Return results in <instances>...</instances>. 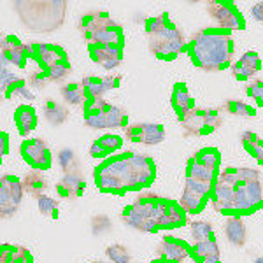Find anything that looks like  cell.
Wrapping results in <instances>:
<instances>
[{
	"instance_id": "6da1fadb",
	"label": "cell",
	"mask_w": 263,
	"mask_h": 263,
	"mask_svg": "<svg viewBox=\"0 0 263 263\" xmlns=\"http://www.w3.org/2000/svg\"><path fill=\"white\" fill-rule=\"evenodd\" d=\"M190 58L197 67L207 72L224 70L232 67L235 44L228 32L205 28L193 33L188 44Z\"/></svg>"
},
{
	"instance_id": "7a4b0ae2",
	"label": "cell",
	"mask_w": 263,
	"mask_h": 263,
	"mask_svg": "<svg viewBox=\"0 0 263 263\" xmlns=\"http://www.w3.org/2000/svg\"><path fill=\"white\" fill-rule=\"evenodd\" d=\"M99 167L116 176L121 181L125 192H139L155 181V162L146 155H137V153L114 155Z\"/></svg>"
},
{
	"instance_id": "3957f363",
	"label": "cell",
	"mask_w": 263,
	"mask_h": 263,
	"mask_svg": "<svg viewBox=\"0 0 263 263\" xmlns=\"http://www.w3.org/2000/svg\"><path fill=\"white\" fill-rule=\"evenodd\" d=\"M263 202V186L260 172L254 168H237V182L233 184L232 211L239 214L251 213Z\"/></svg>"
},
{
	"instance_id": "277c9868",
	"label": "cell",
	"mask_w": 263,
	"mask_h": 263,
	"mask_svg": "<svg viewBox=\"0 0 263 263\" xmlns=\"http://www.w3.org/2000/svg\"><path fill=\"white\" fill-rule=\"evenodd\" d=\"M84 123L86 126L95 130L104 128H123L128 126V114L125 109L111 105L109 102L93 100L86 104V111H84Z\"/></svg>"
},
{
	"instance_id": "5b68a950",
	"label": "cell",
	"mask_w": 263,
	"mask_h": 263,
	"mask_svg": "<svg viewBox=\"0 0 263 263\" xmlns=\"http://www.w3.org/2000/svg\"><path fill=\"white\" fill-rule=\"evenodd\" d=\"M184 46H186L184 35H182V32L174 23L168 25L158 35L149 37L151 53H155L160 60H172V58H176L177 53H181V49Z\"/></svg>"
},
{
	"instance_id": "8992f818",
	"label": "cell",
	"mask_w": 263,
	"mask_h": 263,
	"mask_svg": "<svg viewBox=\"0 0 263 263\" xmlns=\"http://www.w3.org/2000/svg\"><path fill=\"white\" fill-rule=\"evenodd\" d=\"M184 135H207L221 128L223 118L216 109H197L195 107L184 120H181Z\"/></svg>"
},
{
	"instance_id": "52a82bcc",
	"label": "cell",
	"mask_w": 263,
	"mask_h": 263,
	"mask_svg": "<svg viewBox=\"0 0 263 263\" xmlns=\"http://www.w3.org/2000/svg\"><path fill=\"white\" fill-rule=\"evenodd\" d=\"M23 181H20L16 176L6 174L0 181V213L2 218H11L16 214L21 200H23Z\"/></svg>"
},
{
	"instance_id": "ba28073f",
	"label": "cell",
	"mask_w": 263,
	"mask_h": 263,
	"mask_svg": "<svg viewBox=\"0 0 263 263\" xmlns=\"http://www.w3.org/2000/svg\"><path fill=\"white\" fill-rule=\"evenodd\" d=\"M21 156L33 171H48L51 167V151L42 139H27L20 147Z\"/></svg>"
},
{
	"instance_id": "9c48e42d",
	"label": "cell",
	"mask_w": 263,
	"mask_h": 263,
	"mask_svg": "<svg viewBox=\"0 0 263 263\" xmlns=\"http://www.w3.org/2000/svg\"><path fill=\"white\" fill-rule=\"evenodd\" d=\"M207 11H209L211 18L219 25V28H227V30H242L244 28L242 16L230 2H209Z\"/></svg>"
},
{
	"instance_id": "30bf717a",
	"label": "cell",
	"mask_w": 263,
	"mask_h": 263,
	"mask_svg": "<svg viewBox=\"0 0 263 263\" xmlns=\"http://www.w3.org/2000/svg\"><path fill=\"white\" fill-rule=\"evenodd\" d=\"M125 139L144 146H155L165 139V130L162 125L156 123H135L125 128Z\"/></svg>"
},
{
	"instance_id": "8fae6325",
	"label": "cell",
	"mask_w": 263,
	"mask_h": 263,
	"mask_svg": "<svg viewBox=\"0 0 263 263\" xmlns=\"http://www.w3.org/2000/svg\"><path fill=\"white\" fill-rule=\"evenodd\" d=\"M27 46V53L28 58H33L42 65V69H48L53 63L65 60L67 53L65 49L60 48L57 44H46V42H39V44H33V42H28Z\"/></svg>"
},
{
	"instance_id": "7c38bea8",
	"label": "cell",
	"mask_w": 263,
	"mask_h": 263,
	"mask_svg": "<svg viewBox=\"0 0 263 263\" xmlns=\"http://www.w3.org/2000/svg\"><path fill=\"white\" fill-rule=\"evenodd\" d=\"M28 62V53L27 46L23 42L18 41V37L7 35L2 39V67H6L7 63L20 69H25Z\"/></svg>"
},
{
	"instance_id": "4fadbf2b",
	"label": "cell",
	"mask_w": 263,
	"mask_h": 263,
	"mask_svg": "<svg viewBox=\"0 0 263 263\" xmlns=\"http://www.w3.org/2000/svg\"><path fill=\"white\" fill-rule=\"evenodd\" d=\"M190 246L181 239H174V237H163L160 242L156 254L167 263H182L186 258L192 254Z\"/></svg>"
},
{
	"instance_id": "5bb4252c",
	"label": "cell",
	"mask_w": 263,
	"mask_h": 263,
	"mask_svg": "<svg viewBox=\"0 0 263 263\" xmlns=\"http://www.w3.org/2000/svg\"><path fill=\"white\" fill-rule=\"evenodd\" d=\"M90 57L97 65L102 67V69L112 70V69H116L123 60V48H118V46L91 44Z\"/></svg>"
},
{
	"instance_id": "9a60e30c",
	"label": "cell",
	"mask_w": 263,
	"mask_h": 263,
	"mask_svg": "<svg viewBox=\"0 0 263 263\" xmlns=\"http://www.w3.org/2000/svg\"><path fill=\"white\" fill-rule=\"evenodd\" d=\"M112 25H116V21H114L107 12L90 11L79 20V30L83 32L84 39L90 41L93 33L100 32L102 28H105V27H112Z\"/></svg>"
},
{
	"instance_id": "2e32d148",
	"label": "cell",
	"mask_w": 263,
	"mask_h": 263,
	"mask_svg": "<svg viewBox=\"0 0 263 263\" xmlns=\"http://www.w3.org/2000/svg\"><path fill=\"white\" fill-rule=\"evenodd\" d=\"M84 174L74 172L65 174L60 181L57 182V192L62 198H78L84 192Z\"/></svg>"
},
{
	"instance_id": "e0dca14e",
	"label": "cell",
	"mask_w": 263,
	"mask_h": 263,
	"mask_svg": "<svg viewBox=\"0 0 263 263\" xmlns=\"http://www.w3.org/2000/svg\"><path fill=\"white\" fill-rule=\"evenodd\" d=\"M192 254L197 263H221V251L216 242V237L203 242H195Z\"/></svg>"
},
{
	"instance_id": "ac0fdd59",
	"label": "cell",
	"mask_w": 263,
	"mask_h": 263,
	"mask_svg": "<svg viewBox=\"0 0 263 263\" xmlns=\"http://www.w3.org/2000/svg\"><path fill=\"white\" fill-rule=\"evenodd\" d=\"M121 147H123V137L114 134H105L90 146V156H93V158H102V156H107L114 151H120Z\"/></svg>"
},
{
	"instance_id": "d6986e66",
	"label": "cell",
	"mask_w": 263,
	"mask_h": 263,
	"mask_svg": "<svg viewBox=\"0 0 263 263\" xmlns=\"http://www.w3.org/2000/svg\"><path fill=\"white\" fill-rule=\"evenodd\" d=\"M172 107H174V111H176L179 120H184V118L195 109V102H193L192 97H190V93H188V90H186L184 84L179 83V84L174 86Z\"/></svg>"
},
{
	"instance_id": "ffe728a7",
	"label": "cell",
	"mask_w": 263,
	"mask_h": 263,
	"mask_svg": "<svg viewBox=\"0 0 263 263\" xmlns=\"http://www.w3.org/2000/svg\"><path fill=\"white\" fill-rule=\"evenodd\" d=\"M224 237L232 246H240L246 244V239H248V228L242 221L240 216H230L224 223Z\"/></svg>"
},
{
	"instance_id": "44dd1931",
	"label": "cell",
	"mask_w": 263,
	"mask_h": 263,
	"mask_svg": "<svg viewBox=\"0 0 263 263\" xmlns=\"http://www.w3.org/2000/svg\"><path fill=\"white\" fill-rule=\"evenodd\" d=\"M14 121H16V126H18L21 137H28L30 132L37 126V114H35V111H33V107L23 104L16 109Z\"/></svg>"
},
{
	"instance_id": "7402d4cb",
	"label": "cell",
	"mask_w": 263,
	"mask_h": 263,
	"mask_svg": "<svg viewBox=\"0 0 263 263\" xmlns=\"http://www.w3.org/2000/svg\"><path fill=\"white\" fill-rule=\"evenodd\" d=\"M88 42H90V46L102 44V46H118V48H123V32L116 23L112 27H105L100 32L93 33L91 39Z\"/></svg>"
},
{
	"instance_id": "603a6c76",
	"label": "cell",
	"mask_w": 263,
	"mask_h": 263,
	"mask_svg": "<svg viewBox=\"0 0 263 263\" xmlns=\"http://www.w3.org/2000/svg\"><path fill=\"white\" fill-rule=\"evenodd\" d=\"M42 112H44L46 121L53 126H60L69 120V109L65 105L58 104L57 100H46L44 105H42Z\"/></svg>"
},
{
	"instance_id": "cb8c5ba5",
	"label": "cell",
	"mask_w": 263,
	"mask_h": 263,
	"mask_svg": "<svg viewBox=\"0 0 263 263\" xmlns=\"http://www.w3.org/2000/svg\"><path fill=\"white\" fill-rule=\"evenodd\" d=\"M205 200H207V197L203 193H198V192H195V190L184 188V192H182L181 198H179V205L186 214H197L202 211Z\"/></svg>"
},
{
	"instance_id": "d4e9b609",
	"label": "cell",
	"mask_w": 263,
	"mask_h": 263,
	"mask_svg": "<svg viewBox=\"0 0 263 263\" xmlns=\"http://www.w3.org/2000/svg\"><path fill=\"white\" fill-rule=\"evenodd\" d=\"M81 86H83L88 102L102 100L105 95V91H109L104 83V78H97V76H86V78H83Z\"/></svg>"
},
{
	"instance_id": "484cf974",
	"label": "cell",
	"mask_w": 263,
	"mask_h": 263,
	"mask_svg": "<svg viewBox=\"0 0 263 263\" xmlns=\"http://www.w3.org/2000/svg\"><path fill=\"white\" fill-rule=\"evenodd\" d=\"M23 188L27 193H30L32 197H39V195H46L48 192V179L42 176L41 171H32L25 176L23 179Z\"/></svg>"
},
{
	"instance_id": "4316f807",
	"label": "cell",
	"mask_w": 263,
	"mask_h": 263,
	"mask_svg": "<svg viewBox=\"0 0 263 263\" xmlns=\"http://www.w3.org/2000/svg\"><path fill=\"white\" fill-rule=\"evenodd\" d=\"M0 256H2V263H32L30 253L23 246L4 244L0 249Z\"/></svg>"
},
{
	"instance_id": "83f0119b",
	"label": "cell",
	"mask_w": 263,
	"mask_h": 263,
	"mask_svg": "<svg viewBox=\"0 0 263 263\" xmlns=\"http://www.w3.org/2000/svg\"><path fill=\"white\" fill-rule=\"evenodd\" d=\"M62 99L70 105H84L88 102L81 83H67L60 88Z\"/></svg>"
},
{
	"instance_id": "f1b7e54d",
	"label": "cell",
	"mask_w": 263,
	"mask_h": 263,
	"mask_svg": "<svg viewBox=\"0 0 263 263\" xmlns=\"http://www.w3.org/2000/svg\"><path fill=\"white\" fill-rule=\"evenodd\" d=\"M186 177H190V179H195V181H200V182H205V184H214L216 172L209 171L207 167H203V165L195 162L193 158H190L188 171H186Z\"/></svg>"
},
{
	"instance_id": "f546056e",
	"label": "cell",
	"mask_w": 263,
	"mask_h": 263,
	"mask_svg": "<svg viewBox=\"0 0 263 263\" xmlns=\"http://www.w3.org/2000/svg\"><path fill=\"white\" fill-rule=\"evenodd\" d=\"M44 70H46V74H48L49 81H53V83L65 81V79L72 74V67H70L69 58L53 63V65H49L48 69H44Z\"/></svg>"
},
{
	"instance_id": "4dcf8cb0",
	"label": "cell",
	"mask_w": 263,
	"mask_h": 263,
	"mask_svg": "<svg viewBox=\"0 0 263 263\" xmlns=\"http://www.w3.org/2000/svg\"><path fill=\"white\" fill-rule=\"evenodd\" d=\"M58 165H60L63 176L65 174H74V172H81L79 171V162L78 158H76V153L70 149V147H65V149H62L58 153Z\"/></svg>"
},
{
	"instance_id": "1f68e13d",
	"label": "cell",
	"mask_w": 263,
	"mask_h": 263,
	"mask_svg": "<svg viewBox=\"0 0 263 263\" xmlns=\"http://www.w3.org/2000/svg\"><path fill=\"white\" fill-rule=\"evenodd\" d=\"M190 232H192L193 244L214 239V228H213V224L207 221H192L190 223Z\"/></svg>"
},
{
	"instance_id": "d6a6232c",
	"label": "cell",
	"mask_w": 263,
	"mask_h": 263,
	"mask_svg": "<svg viewBox=\"0 0 263 263\" xmlns=\"http://www.w3.org/2000/svg\"><path fill=\"white\" fill-rule=\"evenodd\" d=\"M193 160L214 172L218 171V167H219V153L218 149H214V147H205V149L198 151L197 155L193 156Z\"/></svg>"
},
{
	"instance_id": "836d02e7",
	"label": "cell",
	"mask_w": 263,
	"mask_h": 263,
	"mask_svg": "<svg viewBox=\"0 0 263 263\" xmlns=\"http://www.w3.org/2000/svg\"><path fill=\"white\" fill-rule=\"evenodd\" d=\"M37 207H39V213L42 216H48V218H58V209H60V203L57 198L49 197V195H39L35 197Z\"/></svg>"
},
{
	"instance_id": "e575fe53",
	"label": "cell",
	"mask_w": 263,
	"mask_h": 263,
	"mask_svg": "<svg viewBox=\"0 0 263 263\" xmlns=\"http://www.w3.org/2000/svg\"><path fill=\"white\" fill-rule=\"evenodd\" d=\"M4 93H6L7 99H16V97H20V99H23V100H33V99H35V95H33V93L28 90L27 84H25V79H21V78L14 84H12V86L7 88Z\"/></svg>"
},
{
	"instance_id": "d590c367",
	"label": "cell",
	"mask_w": 263,
	"mask_h": 263,
	"mask_svg": "<svg viewBox=\"0 0 263 263\" xmlns=\"http://www.w3.org/2000/svg\"><path fill=\"white\" fill-rule=\"evenodd\" d=\"M105 256H107L112 263H130L132 261L130 251L121 244L107 246V249H105Z\"/></svg>"
},
{
	"instance_id": "8d00e7d4",
	"label": "cell",
	"mask_w": 263,
	"mask_h": 263,
	"mask_svg": "<svg viewBox=\"0 0 263 263\" xmlns=\"http://www.w3.org/2000/svg\"><path fill=\"white\" fill-rule=\"evenodd\" d=\"M223 109L230 114H235V116H254L256 114V111H254L251 105L246 104L242 100H227Z\"/></svg>"
},
{
	"instance_id": "74e56055",
	"label": "cell",
	"mask_w": 263,
	"mask_h": 263,
	"mask_svg": "<svg viewBox=\"0 0 263 263\" xmlns=\"http://www.w3.org/2000/svg\"><path fill=\"white\" fill-rule=\"evenodd\" d=\"M171 25V20H168V14H160L155 16V18H149L146 21V33L149 37L158 35L160 32H163L165 28Z\"/></svg>"
},
{
	"instance_id": "f35d334b",
	"label": "cell",
	"mask_w": 263,
	"mask_h": 263,
	"mask_svg": "<svg viewBox=\"0 0 263 263\" xmlns=\"http://www.w3.org/2000/svg\"><path fill=\"white\" fill-rule=\"evenodd\" d=\"M48 83H51V81H49V78L44 69L33 70L32 74L28 76V86L33 88V90H39V91L44 90V88L48 86Z\"/></svg>"
},
{
	"instance_id": "ab89813d",
	"label": "cell",
	"mask_w": 263,
	"mask_h": 263,
	"mask_svg": "<svg viewBox=\"0 0 263 263\" xmlns=\"http://www.w3.org/2000/svg\"><path fill=\"white\" fill-rule=\"evenodd\" d=\"M112 228V223H111V219L107 218V216H104V214H99V216H95V218H91V232H93V235H102V233H105V232H109Z\"/></svg>"
},
{
	"instance_id": "60d3db41",
	"label": "cell",
	"mask_w": 263,
	"mask_h": 263,
	"mask_svg": "<svg viewBox=\"0 0 263 263\" xmlns=\"http://www.w3.org/2000/svg\"><path fill=\"white\" fill-rule=\"evenodd\" d=\"M239 62L244 63L248 69H251L254 74H258V72L261 70V60H260V57H258L256 51H248V53H244Z\"/></svg>"
},
{
	"instance_id": "b9f144b4",
	"label": "cell",
	"mask_w": 263,
	"mask_h": 263,
	"mask_svg": "<svg viewBox=\"0 0 263 263\" xmlns=\"http://www.w3.org/2000/svg\"><path fill=\"white\" fill-rule=\"evenodd\" d=\"M246 93H248L251 99L256 100L260 107H263V81H260V79H253V81L246 86Z\"/></svg>"
},
{
	"instance_id": "7bdbcfd3",
	"label": "cell",
	"mask_w": 263,
	"mask_h": 263,
	"mask_svg": "<svg viewBox=\"0 0 263 263\" xmlns=\"http://www.w3.org/2000/svg\"><path fill=\"white\" fill-rule=\"evenodd\" d=\"M230 69H232L233 78L239 79V81H249V79H253L254 76H256L251 69H248V67H246L244 63H240V62L232 63Z\"/></svg>"
},
{
	"instance_id": "ee69618b",
	"label": "cell",
	"mask_w": 263,
	"mask_h": 263,
	"mask_svg": "<svg viewBox=\"0 0 263 263\" xmlns=\"http://www.w3.org/2000/svg\"><path fill=\"white\" fill-rule=\"evenodd\" d=\"M258 141H260V137H258L254 132H244L242 134V137H240V142H242V146H244V149L248 151V153H251L254 147H256V144Z\"/></svg>"
},
{
	"instance_id": "f6af8a7d",
	"label": "cell",
	"mask_w": 263,
	"mask_h": 263,
	"mask_svg": "<svg viewBox=\"0 0 263 263\" xmlns=\"http://www.w3.org/2000/svg\"><path fill=\"white\" fill-rule=\"evenodd\" d=\"M18 79H20L18 76L12 74V72L7 69V67H2V74H0V81H2V83H0V84H2V90L4 91H6L9 86H12V84L18 81Z\"/></svg>"
},
{
	"instance_id": "bcb514c9",
	"label": "cell",
	"mask_w": 263,
	"mask_h": 263,
	"mask_svg": "<svg viewBox=\"0 0 263 263\" xmlns=\"http://www.w3.org/2000/svg\"><path fill=\"white\" fill-rule=\"evenodd\" d=\"M251 16L256 21L263 23V2H256L254 6L251 7Z\"/></svg>"
},
{
	"instance_id": "7dc6e473",
	"label": "cell",
	"mask_w": 263,
	"mask_h": 263,
	"mask_svg": "<svg viewBox=\"0 0 263 263\" xmlns=\"http://www.w3.org/2000/svg\"><path fill=\"white\" fill-rule=\"evenodd\" d=\"M120 81H121L120 76H105L104 78V83H105V86H107V90H114V88H118L120 86Z\"/></svg>"
},
{
	"instance_id": "c3c4849f",
	"label": "cell",
	"mask_w": 263,
	"mask_h": 263,
	"mask_svg": "<svg viewBox=\"0 0 263 263\" xmlns=\"http://www.w3.org/2000/svg\"><path fill=\"white\" fill-rule=\"evenodd\" d=\"M251 155L254 156V158H256V162H258V163L263 165V141H261V139L258 141L256 147H254V149L251 151Z\"/></svg>"
},
{
	"instance_id": "681fc988",
	"label": "cell",
	"mask_w": 263,
	"mask_h": 263,
	"mask_svg": "<svg viewBox=\"0 0 263 263\" xmlns=\"http://www.w3.org/2000/svg\"><path fill=\"white\" fill-rule=\"evenodd\" d=\"M7 142H9V137H7V134L4 132L2 134V155H7L9 153V147H7Z\"/></svg>"
},
{
	"instance_id": "f907efd6",
	"label": "cell",
	"mask_w": 263,
	"mask_h": 263,
	"mask_svg": "<svg viewBox=\"0 0 263 263\" xmlns=\"http://www.w3.org/2000/svg\"><path fill=\"white\" fill-rule=\"evenodd\" d=\"M151 263H167V261H165V260H162V258H158V260H153Z\"/></svg>"
},
{
	"instance_id": "816d5d0a",
	"label": "cell",
	"mask_w": 263,
	"mask_h": 263,
	"mask_svg": "<svg viewBox=\"0 0 263 263\" xmlns=\"http://www.w3.org/2000/svg\"><path fill=\"white\" fill-rule=\"evenodd\" d=\"M254 263H263V256H260V258H256V260H254Z\"/></svg>"
},
{
	"instance_id": "f5cc1de1",
	"label": "cell",
	"mask_w": 263,
	"mask_h": 263,
	"mask_svg": "<svg viewBox=\"0 0 263 263\" xmlns=\"http://www.w3.org/2000/svg\"><path fill=\"white\" fill-rule=\"evenodd\" d=\"M260 209H261V211H263V202H261V205H260Z\"/></svg>"
},
{
	"instance_id": "db71d44e",
	"label": "cell",
	"mask_w": 263,
	"mask_h": 263,
	"mask_svg": "<svg viewBox=\"0 0 263 263\" xmlns=\"http://www.w3.org/2000/svg\"><path fill=\"white\" fill-rule=\"evenodd\" d=\"M93 263H104V261H93Z\"/></svg>"
}]
</instances>
